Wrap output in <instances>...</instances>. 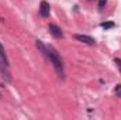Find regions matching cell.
I'll return each instance as SVG.
<instances>
[{
	"mask_svg": "<svg viewBox=\"0 0 121 120\" xmlns=\"http://www.w3.org/2000/svg\"><path fill=\"white\" fill-rule=\"evenodd\" d=\"M9 66L3 62V60L0 58V74H1V78L6 81V82H10L11 81V76H10V72H9V69H7Z\"/></svg>",
	"mask_w": 121,
	"mask_h": 120,
	"instance_id": "obj_4",
	"label": "cell"
},
{
	"mask_svg": "<svg viewBox=\"0 0 121 120\" xmlns=\"http://www.w3.org/2000/svg\"><path fill=\"white\" fill-rule=\"evenodd\" d=\"M48 30H49V32H51L55 38H63V31L60 30L56 24H49V26H48Z\"/></svg>",
	"mask_w": 121,
	"mask_h": 120,
	"instance_id": "obj_5",
	"label": "cell"
},
{
	"mask_svg": "<svg viewBox=\"0 0 121 120\" xmlns=\"http://www.w3.org/2000/svg\"><path fill=\"white\" fill-rule=\"evenodd\" d=\"M0 96H1V95H0Z\"/></svg>",
	"mask_w": 121,
	"mask_h": 120,
	"instance_id": "obj_11",
	"label": "cell"
},
{
	"mask_svg": "<svg viewBox=\"0 0 121 120\" xmlns=\"http://www.w3.org/2000/svg\"><path fill=\"white\" fill-rule=\"evenodd\" d=\"M35 45H37V48L39 50V52L54 65L56 74L63 79V78H65V68H63V62L60 60L59 52H58L52 45H45L41 40H37V41H35Z\"/></svg>",
	"mask_w": 121,
	"mask_h": 120,
	"instance_id": "obj_1",
	"label": "cell"
},
{
	"mask_svg": "<svg viewBox=\"0 0 121 120\" xmlns=\"http://www.w3.org/2000/svg\"><path fill=\"white\" fill-rule=\"evenodd\" d=\"M0 58L3 60V62L9 66L10 65V62H9V58H7V54H6V51H4V47L1 45V42H0Z\"/></svg>",
	"mask_w": 121,
	"mask_h": 120,
	"instance_id": "obj_6",
	"label": "cell"
},
{
	"mask_svg": "<svg viewBox=\"0 0 121 120\" xmlns=\"http://www.w3.org/2000/svg\"><path fill=\"white\" fill-rule=\"evenodd\" d=\"M114 93L117 95V97H121V85H120V83L116 86V89H114Z\"/></svg>",
	"mask_w": 121,
	"mask_h": 120,
	"instance_id": "obj_9",
	"label": "cell"
},
{
	"mask_svg": "<svg viewBox=\"0 0 121 120\" xmlns=\"http://www.w3.org/2000/svg\"><path fill=\"white\" fill-rule=\"evenodd\" d=\"M100 26H101V28H104V30H110V28H114V27H116V23H114V21H104V23H101Z\"/></svg>",
	"mask_w": 121,
	"mask_h": 120,
	"instance_id": "obj_7",
	"label": "cell"
},
{
	"mask_svg": "<svg viewBox=\"0 0 121 120\" xmlns=\"http://www.w3.org/2000/svg\"><path fill=\"white\" fill-rule=\"evenodd\" d=\"M73 38L75 40H78V41H80V42H83V44H87V45H94L96 44V40L90 37V35H85V34H75L73 35Z\"/></svg>",
	"mask_w": 121,
	"mask_h": 120,
	"instance_id": "obj_2",
	"label": "cell"
},
{
	"mask_svg": "<svg viewBox=\"0 0 121 120\" xmlns=\"http://www.w3.org/2000/svg\"><path fill=\"white\" fill-rule=\"evenodd\" d=\"M106 4H107V0H99V10H103L104 7H106Z\"/></svg>",
	"mask_w": 121,
	"mask_h": 120,
	"instance_id": "obj_8",
	"label": "cell"
},
{
	"mask_svg": "<svg viewBox=\"0 0 121 120\" xmlns=\"http://www.w3.org/2000/svg\"><path fill=\"white\" fill-rule=\"evenodd\" d=\"M49 13H51V6H49V3L45 1V0H42V1L39 3V16L44 17V18H47V17H49Z\"/></svg>",
	"mask_w": 121,
	"mask_h": 120,
	"instance_id": "obj_3",
	"label": "cell"
},
{
	"mask_svg": "<svg viewBox=\"0 0 121 120\" xmlns=\"http://www.w3.org/2000/svg\"><path fill=\"white\" fill-rule=\"evenodd\" d=\"M114 62H116V64L118 65V68H120V71H121V60H116Z\"/></svg>",
	"mask_w": 121,
	"mask_h": 120,
	"instance_id": "obj_10",
	"label": "cell"
}]
</instances>
